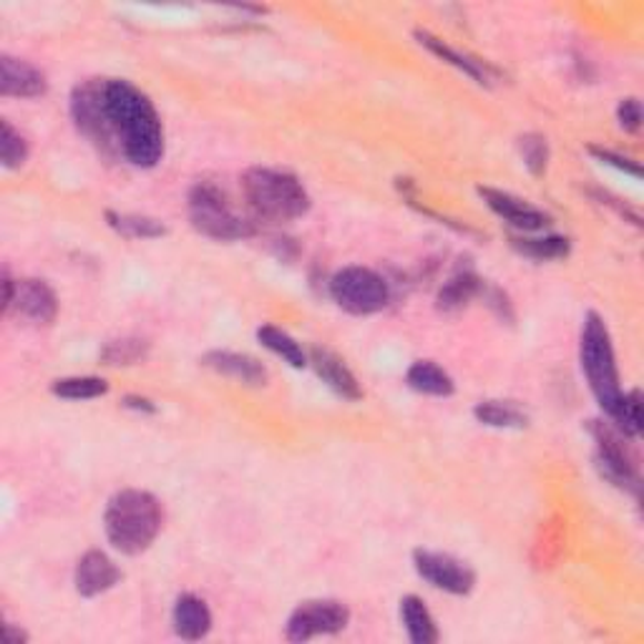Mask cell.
<instances>
[{
    "label": "cell",
    "instance_id": "cell-22",
    "mask_svg": "<svg viewBox=\"0 0 644 644\" xmlns=\"http://www.w3.org/2000/svg\"><path fill=\"white\" fill-rule=\"evenodd\" d=\"M473 418L481 426L489 428H501V431H519V428H527L529 418L524 410L507 400H481L473 408Z\"/></svg>",
    "mask_w": 644,
    "mask_h": 644
},
{
    "label": "cell",
    "instance_id": "cell-5",
    "mask_svg": "<svg viewBox=\"0 0 644 644\" xmlns=\"http://www.w3.org/2000/svg\"><path fill=\"white\" fill-rule=\"evenodd\" d=\"M186 212L200 235L217 242L247 239L257 232L255 219L239 214L224 190L212 182H197L192 186L186 197Z\"/></svg>",
    "mask_w": 644,
    "mask_h": 644
},
{
    "label": "cell",
    "instance_id": "cell-32",
    "mask_svg": "<svg viewBox=\"0 0 644 644\" xmlns=\"http://www.w3.org/2000/svg\"><path fill=\"white\" fill-rule=\"evenodd\" d=\"M124 408L129 410H136V413H154L156 406L152 403V400L144 398V396H126L124 398V403H121Z\"/></svg>",
    "mask_w": 644,
    "mask_h": 644
},
{
    "label": "cell",
    "instance_id": "cell-3",
    "mask_svg": "<svg viewBox=\"0 0 644 644\" xmlns=\"http://www.w3.org/2000/svg\"><path fill=\"white\" fill-rule=\"evenodd\" d=\"M242 194L255 222L285 224L305 217L313 207L305 184L295 174L273 166H252L242 174Z\"/></svg>",
    "mask_w": 644,
    "mask_h": 644
},
{
    "label": "cell",
    "instance_id": "cell-23",
    "mask_svg": "<svg viewBox=\"0 0 644 644\" xmlns=\"http://www.w3.org/2000/svg\"><path fill=\"white\" fill-rule=\"evenodd\" d=\"M511 247L517 249L519 255L536 259V263H554V259L569 257V252H572V242L559 235H544V237L521 235V237H511Z\"/></svg>",
    "mask_w": 644,
    "mask_h": 644
},
{
    "label": "cell",
    "instance_id": "cell-33",
    "mask_svg": "<svg viewBox=\"0 0 644 644\" xmlns=\"http://www.w3.org/2000/svg\"><path fill=\"white\" fill-rule=\"evenodd\" d=\"M6 640L11 644L28 642V634L23 630H16V624H6Z\"/></svg>",
    "mask_w": 644,
    "mask_h": 644
},
{
    "label": "cell",
    "instance_id": "cell-6",
    "mask_svg": "<svg viewBox=\"0 0 644 644\" xmlns=\"http://www.w3.org/2000/svg\"><path fill=\"white\" fill-rule=\"evenodd\" d=\"M590 433L594 438V463L612 487L627 493H640V459L632 448V438L617 431L612 423L592 421Z\"/></svg>",
    "mask_w": 644,
    "mask_h": 644
},
{
    "label": "cell",
    "instance_id": "cell-25",
    "mask_svg": "<svg viewBox=\"0 0 644 644\" xmlns=\"http://www.w3.org/2000/svg\"><path fill=\"white\" fill-rule=\"evenodd\" d=\"M51 393L67 400H93L109 393V382L99 376H71L53 380Z\"/></svg>",
    "mask_w": 644,
    "mask_h": 644
},
{
    "label": "cell",
    "instance_id": "cell-12",
    "mask_svg": "<svg viewBox=\"0 0 644 644\" xmlns=\"http://www.w3.org/2000/svg\"><path fill=\"white\" fill-rule=\"evenodd\" d=\"M121 582V569L116 566L114 559L101 549H91V552L83 554L76 564V572H73V586L81 596L93 600V596H101L114 590Z\"/></svg>",
    "mask_w": 644,
    "mask_h": 644
},
{
    "label": "cell",
    "instance_id": "cell-9",
    "mask_svg": "<svg viewBox=\"0 0 644 644\" xmlns=\"http://www.w3.org/2000/svg\"><path fill=\"white\" fill-rule=\"evenodd\" d=\"M413 566L423 582H428L433 590H441L446 594L466 596V594H471L476 586L473 569L453 554L418 549V552H413Z\"/></svg>",
    "mask_w": 644,
    "mask_h": 644
},
{
    "label": "cell",
    "instance_id": "cell-16",
    "mask_svg": "<svg viewBox=\"0 0 644 644\" xmlns=\"http://www.w3.org/2000/svg\"><path fill=\"white\" fill-rule=\"evenodd\" d=\"M416 39H418V43L423 45V49L431 51L436 59H441L443 63H448V67H453L456 71L466 73V76L473 79L476 83H483V86H489V83L493 81V76H497V71H493V67H489V63L473 59V55H469V53H461L459 49L448 45L446 41H441L433 33L421 31V28H418Z\"/></svg>",
    "mask_w": 644,
    "mask_h": 644
},
{
    "label": "cell",
    "instance_id": "cell-4",
    "mask_svg": "<svg viewBox=\"0 0 644 644\" xmlns=\"http://www.w3.org/2000/svg\"><path fill=\"white\" fill-rule=\"evenodd\" d=\"M579 362L586 382H590L592 396L606 416H612L622 403L624 390L620 386L617 356L610 328L600 313H586L582 320V333H579Z\"/></svg>",
    "mask_w": 644,
    "mask_h": 644
},
{
    "label": "cell",
    "instance_id": "cell-15",
    "mask_svg": "<svg viewBox=\"0 0 644 644\" xmlns=\"http://www.w3.org/2000/svg\"><path fill=\"white\" fill-rule=\"evenodd\" d=\"M202 366L214 370L217 376L239 380L252 388H263V386H267V380H269L267 368L257 358L247 356V352L209 350L202 356Z\"/></svg>",
    "mask_w": 644,
    "mask_h": 644
},
{
    "label": "cell",
    "instance_id": "cell-30",
    "mask_svg": "<svg viewBox=\"0 0 644 644\" xmlns=\"http://www.w3.org/2000/svg\"><path fill=\"white\" fill-rule=\"evenodd\" d=\"M586 152H590L592 156H596L600 159L602 164H610V166H614V170H620V172H624V174H632L634 180H640L642 176V170L637 164L632 162V159H627V156H622V154H614L612 149H602V146H590L586 149Z\"/></svg>",
    "mask_w": 644,
    "mask_h": 644
},
{
    "label": "cell",
    "instance_id": "cell-7",
    "mask_svg": "<svg viewBox=\"0 0 644 644\" xmlns=\"http://www.w3.org/2000/svg\"><path fill=\"white\" fill-rule=\"evenodd\" d=\"M330 297L340 310L366 317L386 310L390 303V285L376 269L350 265L333 275Z\"/></svg>",
    "mask_w": 644,
    "mask_h": 644
},
{
    "label": "cell",
    "instance_id": "cell-21",
    "mask_svg": "<svg viewBox=\"0 0 644 644\" xmlns=\"http://www.w3.org/2000/svg\"><path fill=\"white\" fill-rule=\"evenodd\" d=\"M257 340L263 348L273 352V356L285 360L289 368L303 370L310 366V358H307V350L303 348V345L297 343L287 330L277 328V325H263V328L257 330Z\"/></svg>",
    "mask_w": 644,
    "mask_h": 644
},
{
    "label": "cell",
    "instance_id": "cell-26",
    "mask_svg": "<svg viewBox=\"0 0 644 644\" xmlns=\"http://www.w3.org/2000/svg\"><path fill=\"white\" fill-rule=\"evenodd\" d=\"M149 356V343L142 338H119V340H109L104 345V350H101V360L106 362V366H136V362L146 360Z\"/></svg>",
    "mask_w": 644,
    "mask_h": 644
},
{
    "label": "cell",
    "instance_id": "cell-8",
    "mask_svg": "<svg viewBox=\"0 0 644 644\" xmlns=\"http://www.w3.org/2000/svg\"><path fill=\"white\" fill-rule=\"evenodd\" d=\"M350 624V610L338 600L300 602L287 617L285 637L289 642H307L313 637L338 634Z\"/></svg>",
    "mask_w": 644,
    "mask_h": 644
},
{
    "label": "cell",
    "instance_id": "cell-1",
    "mask_svg": "<svg viewBox=\"0 0 644 644\" xmlns=\"http://www.w3.org/2000/svg\"><path fill=\"white\" fill-rule=\"evenodd\" d=\"M71 119L111 162L154 170L164 159V124L152 99L124 79H89L71 93Z\"/></svg>",
    "mask_w": 644,
    "mask_h": 644
},
{
    "label": "cell",
    "instance_id": "cell-27",
    "mask_svg": "<svg viewBox=\"0 0 644 644\" xmlns=\"http://www.w3.org/2000/svg\"><path fill=\"white\" fill-rule=\"evenodd\" d=\"M31 156V146H28L25 136L13 129L11 121L0 124V162L6 170H21Z\"/></svg>",
    "mask_w": 644,
    "mask_h": 644
},
{
    "label": "cell",
    "instance_id": "cell-20",
    "mask_svg": "<svg viewBox=\"0 0 644 644\" xmlns=\"http://www.w3.org/2000/svg\"><path fill=\"white\" fill-rule=\"evenodd\" d=\"M483 293L481 277L473 273V269H459V273L448 277V283H443L441 293H438L436 303L438 310L443 313H456L461 307L469 305L476 295Z\"/></svg>",
    "mask_w": 644,
    "mask_h": 644
},
{
    "label": "cell",
    "instance_id": "cell-11",
    "mask_svg": "<svg viewBox=\"0 0 644 644\" xmlns=\"http://www.w3.org/2000/svg\"><path fill=\"white\" fill-rule=\"evenodd\" d=\"M479 197L493 214H499L503 222H509L513 229L524 232V235H536V232H544L549 227V214L536 209L527 200L513 197L509 192L479 186Z\"/></svg>",
    "mask_w": 644,
    "mask_h": 644
},
{
    "label": "cell",
    "instance_id": "cell-28",
    "mask_svg": "<svg viewBox=\"0 0 644 644\" xmlns=\"http://www.w3.org/2000/svg\"><path fill=\"white\" fill-rule=\"evenodd\" d=\"M610 423L622 431L624 436H630L632 441L640 438L642 433V396L640 390H630V393L622 396V403L617 410L610 416Z\"/></svg>",
    "mask_w": 644,
    "mask_h": 644
},
{
    "label": "cell",
    "instance_id": "cell-17",
    "mask_svg": "<svg viewBox=\"0 0 644 644\" xmlns=\"http://www.w3.org/2000/svg\"><path fill=\"white\" fill-rule=\"evenodd\" d=\"M172 624L174 632L186 642L204 640L212 630V612L207 602L197 594H182L176 596L174 610H172Z\"/></svg>",
    "mask_w": 644,
    "mask_h": 644
},
{
    "label": "cell",
    "instance_id": "cell-31",
    "mask_svg": "<svg viewBox=\"0 0 644 644\" xmlns=\"http://www.w3.org/2000/svg\"><path fill=\"white\" fill-rule=\"evenodd\" d=\"M617 121L624 132L637 134L642 129V104L637 99H622L617 106Z\"/></svg>",
    "mask_w": 644,
    "mask_h": 644
},
{
    "label": "cell",
    "instance_id": "cell-19",
    "mask_svg": "<svg viewBox=\"0 0 644 644\" xmlns=\"http://www.w3.org/2000/svg\"><path fill=\"white\" fill-rule=\"evenodd\" d=\"M408 388H413L416 393L433 396V398H448L456 393V382L448 372L433 360H416L406 372Z\"/></svg>",
    "mask_w": 644,
    "mask_h": 644
},
{
    "label": "cell",
    "instance_id": "cell-18",
    "mask_svg": "<svg viewBox=\"0 0 644 644\" xmlns=\"http://www.w3.org/2000/svg\"><path fill=\"white\" fill-rule=\"evenodd\" d=\"M400 622H403L408 640L413 644H436L441 640L433 614L421 596L408 594L400 600Z\"/></svg>",
    "mask_w": 644,
    "mask_h": 644
},
{
    "label": "cell",
    "instance_id": "cell-29",
    "mask_svg": "<svg viewBox=\"0 0 644 644\" xmlns=\"http://www.w3.org/2000/svg\"><path fill=\"white\" fill-rule=\"evenodd\" d=\"M519 152H521V159H524L527 170L531 174L541 176V174L546 172V166H549V142H546V136L524 134V136L519 139Z\"/></svg>",
    "mask_w": 644,
    "mask_h": 644
},
{
    "label": "cell",
    "instance_id": "cell-24",
    "mask_svg": "<svg viewBox=\"0 0 644 644\" xmlns=\"http://www.w3.org/2000/svg\"><path fill=\"white\" fill-rule=\"evenodd\" d=\"M109 227L119 232L121 237L126 239H159L164 237L166 224L159 222L154 217H146V214H124V212H106Z\"/></svg>",
    "mask_w": 644,
    "mask_h": 644
},
{
    "label": "cell",
    "instance_id": "cell-14",
    "mask_svg": "<svg viewBox=\"0 0 644 644\" xmlns=\"http://www.w3.org/2000/svg\"><path fill=\"white\" fill-rule=\"evenodd\" d=\"M307 358H310V366L317 372V378H320L335 396H340L343 400L362 398L356 372L345 366V360L338 356V352L320 348V345H313V348L307 350Z\"/></svg>",
    "mask_w": 644,
    "mask_h": 644
},
{
    "label": "cell",
    "instance_id": "cell-13",
    "mask_svg": "<svg viewBox=\"0 0 644 644\" xmlns=\"http://www.w3.org/2000/svg\"><path fill=\"white\" fill-rule=\"evenodd\" d=\"M49 91L45 73L33 63L3 55L0 59V96L3 99H39Z\"/></svg>",
    "mask_w": 644,
    "mask_h": 644
},
{
    "label": "cell",
    "instance_id": "cell-2",
    "mask_svg": "<svg viewBox=\"0 0 644 644\" xmlns=\"http://www.w3.org/2000/svg\"><path fill=\"white\" fill-rule=\"evenodd\" d=\"M164 507L154 493L142 489L116 491L104 511L109 544L126 556L144 554L162 534Z\"/></svg>",
    "mask_w": 644,
    "mask_h": 644
},
{
    "label": "cell",
    "instance_id": "cell-10",
    "mask_svg": "<svg viewBox=\"0 0 644 644\" xmlns=\"http://www.w3.org/2000/svg\"><path fill=\"white\" fill-rule=\"evenodd\" d=\"M11 310H16L23 320L33 325H51L55 315H59V297H55L53 287L45 279H16L13 300L6 313Z\"/></svg>",
    "mask_w": 644,
    "mask_h": 644
}]
</instances>
